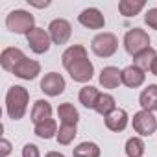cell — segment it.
Masks as SVG:
<instances>
[{
    "label": "cell",
    "instance_id": "1",
    "mask_svg": "<svg viewBox=\"0 0 157 157\" xmlns=\"http://www.w3.org/2000/svg\"><path fill=\"white\" fill-rule=\"evenodd\" d=\"M28 102H30V93L28 89L21 87V85H13L8 89L6 94V111L10 115V118L13 120H21L28 109Z\"/></svg>",
    "mask_w": 157,
    "mask_h": 157
},
{
    "label": "cell",
    "instance_id": "2",
    "mask_svg": "<svg viewBox=\"0 0 157 157\" xmlns=\"http://www.w3.org/2000/svg\"><path fill=\"white\" fill-rule=\"evenodd\" d=\"M6 26L13 33H24V35H28L35 28V19H33V15L30 11L15 10V11H11L6 17Z\"/></svg>",
    "mask_w": 157,
    "mask_h": 157
},
{
    "label": "cell",
    "instance_id": "3",
    "mask_svg": "<svg viewBox=\"0 0 157 157\" xmlns=\"http://www.w3.org/2000/svg\"><path fill=\"white\" fill-rule=\"evenodd\" d=\"M124 48L129 56H137L142 50L150 48V35L140 30V28H131L126 35H124Z\"/></svg>",
    "mask_w": 157,
    "mask_h": 157
},
{
    "label": "cell",
    "instance_id": "4",
    "mask_svg": "<svg viewBox=\"0 0 157 157\" xmlns=\"http://www.w3.org/2000/svg\"><path fill=\"white\" fill-rule=\"evenodd\" d=\"M91 48L93 52L98 56V57H111L117 48H118V39L115 33H109V32H104V33H98L93 43H91Z\"/></svg>",
    "mask_w": 157,
    "mask_h": 157
},
{
    "label": "cell",
    "instance_id": "5",
    "mask_svg": "<svg viewBox=\"0 0 157 157\" xmlns=\"http://www.w3.org/2000/svg\"><path fill=\"white\" fill-rule=\"evenodd\" d=\"M133 129L140 137H150L157 129V118L153 117V113L142 109V111L133 115Z\"/></svg>",
    "mask_w": 157,
    "mask_h": 157
},
{
    "label": "cell",
    "instance_id": "6",
    "mask_svg": "<svg viewBox=\"0 0 157 157\" xmlns=\"http://www.w3.org/2000/svg\"><path fill=\"white\" fill-rule=\"evenodd\" d=\"M48 33L54 44H67L72 35V26L67 19H54L48 26Z\"/></svg>",
    "mask_w": 157,
    "mask_h": 157
},
{
    "label": "cell",
    "instance_id": "7",
    "mask_svg": "<svg viewBox=\"0 0 157 157\" xmlns=\"http://www.w3.org/2000/svg\"><path fill=\"white\" fill-rule=\"evenodd\" d=\"M65 89H67L65 78L57 72H48L41 80V91L48 96H59L65 93Z\"/></svg>",
    "mask_w": 157,
    "mask_h": 157
},
{
    "label": "cell",
    "instance_id": "8",
    "mask_svg": "<svg viewBox=\"0 0 157 157\" xmlns=\"http://www.w3.org/2000/svg\"><path fill=\"white\" fill-rule=\"evenodd\" d=\"M26 41H28L32 52H35V54H46V52L50 50V44H52L50 33L44 32L43 28H33V30L26 35Z\"/></svg>",
    "mask_w": 157,
    "mask_h": 157
},
{
    "label": "cell",
    "instance_id": "9",
    "mask_svg": "<svg viewBox=\"0 0 157 157\" xmlns=\"http://www.w3.org/2000/svg\"><path fill=\"white\" fill-rule=\"evenodd\" d=\"M67 72L70 74V78H72L74 82H78V83H87L91 78H93V74H94V67H93V63L87 57H83L80 61L72 63L67 68Z\"/></svg>",
    "mask_w": 157,
    "mask_h": 157
},
{
    "label": "cell",
    "instance_id": "10",
    "mask_svg": "<svg viewBox=\"0 0 157 157\" xmlns=\"http://www.w3.org/2000/svg\"><path fill=\"white\" fill-rule=\"evenodd\" d=\"M24 59H26L24 52L21 48H15V46L4 48L2 54H0V65H2V68L8 70V72H13Z\"/></svg>",
    "mask_w": 157,
    "mask_h": 157
},
{
    "label": "cell",
    "instance_id": "11",
    "mask_svg": "<svg viewBox=\"0 0 157 157\" xmlns=\"http://www.w3.org/2000/svg\"><path fill=\"white\" fill-rule=\"evenodd\" d=\"M78 21H80L82 26H85V28H89V30H102V28L105 26V19H104L102 11L96 10V8H87V10H83L80 15H78Z\"/></svg>",
    "mask_w": 157,
    "mask_h": 157
},
{
    "label": "cell",
    "instance_id": "12",
    "mask_svg": "<svg viewBox=\"0 0 157 157\" xmlns=\"http://www.w3.org/2000/svg\"><path fill=\"white\" fill-rule=\"evenodd\" d=\"M144 80H146L144 70H140V68L135 67V65H129V67H126V68L122 70V83H124L126 87H129V89L140 87V85L144 83Z\"/></svg>",
    "mask_w": 157,
    "mask_h": 157
},
{
    "label": "cell",
    "instance_id": "13",
    "mask_svg": "<svg viewBox=\"0 0 157 157\" xmlns=\"http://www.w3.org/2000/svg\"><path fill=\"white\" fill-rule=\"evenodd\" d=\"M13 74L17 76V78H21V80H35V78L41 74V65L35 61V59H24L15 70H13Z\"/></svg>",
    "mask_w": 157,
    "mask_h": 157
},
{
    "label": "cell",
    "instance_id": "14",
    "mask_svg": "<svg viewBox=\"0 0 157 157\" xmlns=\"http://www.w3.org/2000/svg\"><path fill=\"white\" fill-rule=\"evenodd\" d=\"M122 83V70L117 67H105L100 72V85L104 89H117Z\"/></svg>",
    "mask_w": 157,
    "mask_h": 157
},
{
    "label": "cell",
    "instance_id": "15",
    "mask_svg": "<svg viewBox=\"0 0 157 157\" xmlns=\"http://www.w3.org/2000/svg\"><path fill=\"white\" fill-rule=\"evenodd\" d=\"M126 126H128V113H126V109L117 107L113 113H109L105 117V128L111 129V131H115V133L124 131Z\"/></svg>",
    "mask_w": 157,
    "mask_h": 157
},
{
    "label": "cell",
    "instance_id": "16",
    "mask_svg": "<svg viewBox=\"0 0 157 157\" xmlns=\"http://www.w3.org/2000/svg\"><path fill=\"white\" fill-rule=\"evenodd\" d=\"M50 118H52V105L46 100H37L32 107V122L35 126H39Z\"/></svg>",
    "mask_w": 157,
    "mask_h": 157
},
{
    "label": "cell",
    "instance_id": "17",
    "mask_svg": "<svg viewBox=\"0 0 157 157\" xmlns=\"http://www.w3.org/2000/svg\"><path fill=\"white\" fill-rule=\"evenodd\" d=\"M139 104H140V107L144 111H150V113L157 111V85H148L140 93Z\"/></svg>",
    "mask_w": 157,
    "mask_h": 157
},
{
    "label": "cell",
    "instance_id": "18",
    "mask_svg": "<svg viewBox=\"0 0 157 157\" xmlns=\"http://www.w3.org/2000/svg\"><path fill=\"white\" fill-rule=\"evenodd\" d=\"M83 57H87V50H85V46H82V44H72V46H68V48L63 52V56H61V59H63V67L68 68L72 63L80 61V59H83Z\"/></svg>",
    "mask_w": 157,
    "mask_h": 157
},
{
    "label": "cell",
    "instance_id": "19",
    "mask_svg": "<svg viewBox=\"0 0 157 157\" xmlns=\"http://www.w3.org/2000/svg\"><path fill=\"white\" fill-rule=\"evenodd\" d=\"M57 117H59L61 124H72V126H76L78 120H80V113H78V109L72 104H68V102H65V104H61L57 107Z\"/></svg>",
    "mask_w": 157,
    "mask_h": 157
},
{
    "label": "cell",
    "instance_id": "20",
    "mask_svg": "<svg viewBox=\"0 0 157 157\" xmlns=\"http://www.w3.org/2000/svg\"><path fill=\"white\" fill-rule=\"evenodd\" d=\"M144 6H146L144 0H122L118 4V11L124 17H135L144 10Z\"/></svg>",
    "mask_w": 157,
    "mask_h": 157
},
{
    "label": "cell",
    "instance_id": "21",
    "mask_svg": "<svg viewBox=\"0 0 157 157\" xmlns=\"http://www.w3.org/2000/svg\"><path fill=\"white\" fill-rule=\"evenodd\" d=\"M98 98H100V93H98V89L93 87V85H85V87L80 91V104H82L83 107H87V109H94Z\"/></svg>",
    "mask_w": 157,
    "mask_h": 157
},
{
    "label": "cell",
    "instance_id": "22",
    "mask_svg": "<svg viewBox=\"0 0 157 157\" xmlns=\"http://www.w3.org/2000/svg\"><path fill=\"white\" fill-rule=\"evenodd\" d=\"M155 57H157V52L150 46V48L142 50L140 54H137V56L133 57V65L146 72V70H150V68H151V63H153V59H155Z\"/></svg>",
    "mask_w": 157,
    "mask_h": 157
},
{
    "label": "cell",
    "instance_id": "23",
    "mask_svg": "<svg viewBox=\"0 0 157 157\" xmlns=\"http://www.w3.org/2000/svg\"><path fill=\"white\" fill-rule=\"evenodd\" d=\"M117 109V104H115V98L111 96V94H100V98H98V102H96V107H94V111L98 113V115H102L104 118L109 115V113H113Z\"/></svg>",
    "mask_w": 157,
    "mask_h": 157
},
{
    "label": "cell",
    "instance_id": "24",
    "mask_svg": "<svg viewBox=\"0 0 157 157\" xmlns=\"http://www.w3.org/2000/svg\"><path fill=\"white\" fill-rule=\"evenodd\" d=\"M74 157H100V148L94 142H82L72 150Z\"/></svg>",
    "mask_w": 157,
    "mask_h": 157
},
{
    "label": "cell",
    "instance_id": "25",
    "mask_svg": "<svg viewBox=\"0 0 157 157\" xmlns=\"http://www.w3.org/2000/svg\"><path fill=\"white\" fill-rule=\"evenodd\" d=\"M144 148H146V144H144V140L140 137H131L126 142V155L128 157H142Z\"/></svg>",
    "mask_w": 157,
    "mask_h": 157
},
{
    "label": "cell",
    "instance_id": "26",
    "mask_svg": "<svg viewBox=\"0 0 157 157\" xmlns=\"http://www.w3.org/2000/svg\"><path fill=\"white\" fill-rule=\"evenodd\" d=\"M35 135L41 137V139H52V137H57V124L54 118L35 126Z\"/></svg>",
    "mask_w": 157,
    "mask_h": 157
},
{
    "label": "cell",
    "instance_id": "27",
    "mask_svg": "<svg viewBox=\"0 0 157 157\" xmlns=\"http://www.w3.org/2000/svg\"><path fill=\"white\" fill-rule=\"evenodd\" d=\"M76 135H78V133H76V126H72V124H61L56 139H57V142H59V144L67 146V144H70V142L74 140V137H76Z\"/></svg>",
    "mask_w": 157,
    "mask_h": 157
},
{
    "label": "cell",
    "instance_id": "28",
    "mask_svg": "<svg viewBox=\"0 0 157 157\" xmlns=\"http://www.w3.org/2000/svg\"><path fill=\"white\" fill-rule=\"evenodd\" d=\"M144 22L151 28V30H157V8H151L146 11L144 15Z\"/></svg>",
    "mask_w": 157,
    "mask_h": 157
},
{
    "label": "cell",
    "instance_id": "29",
    "mask_svg": "<svg viewBox=\"0 0 157 157\" xmlns=\"http://www.w3.org/2000/svg\"><path fill=\"white\" fill-rule=\"evenodd\" d=\"M22 157H41V155H39V148H37L35 144H32V142L24 144V148H22Z\"/></svg>",
    "mask_w": 157,
    "mask_h": 157
},
{
    "label": "cell",
    "instance_id": "30",
    "mask_svg": "<svg viewBox=\"0 0 157 157\" xmlns=\"http://www.w3.org/2000/svg\"><path fill=\"white\" fill-rule=\"evenodd\" d=\"M10 151H11V142L8 139H2L0 140V157H6Z\"/></svg>",
    "mask_w": 157,
    "mask_h": 157
},
{
    "label": "cell",
    "instance_id": "31",
    "mask_svg": "<svg viewBox=\"0 0 157 157\" xmlns=\"http://www.w3.org/2000/svg\"><path fill=\"white\" fill-rule=\"evenodd\" d=\"M28 2L32 6H35V8H46V6H50V2H33V0H28Z\"/></svg>",
    "mask_w": 157,
    "mask_h": 157
},
{
    "label": "cell",
    "instance_id": "32",
    "mask_svg": "<svg viewBox=\"0 0 157 157\" xmlns=\"http://www.w3.org/2000/svg\"><path fill=\"white\" fill-rule=\"evenodd\" d=\"M150 72H151L153 76H157V57L153 59V63H151V68H150Z\"/></svg>",
    "mask_w": 157,
    "mask_h": 157
},
{
    "label": "cell",
    "instance_id": "33",
    "mask_svg": "<svg viewBox=\"0 0 157 157\" xmlns=\"http://www.w3.org/2000/svg\"><path fill=\"white\" fill-rule=\"evenodd\" d=\"M44 157H65L63 153H59V151H48Z\"/></svg>",
    "mask_w": 157,
    "mask_h": 157
}]
</instances>
